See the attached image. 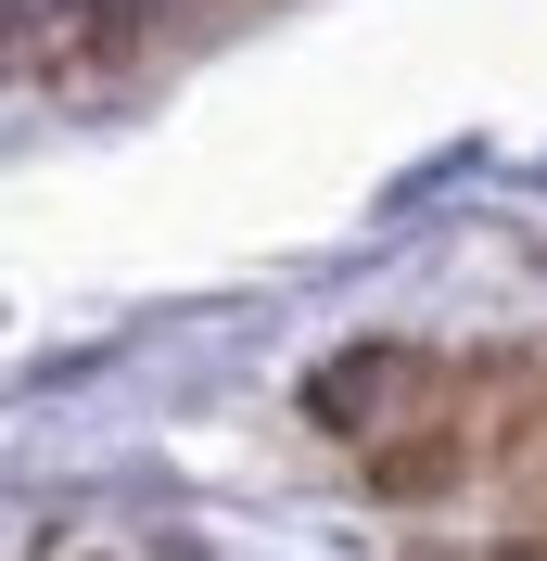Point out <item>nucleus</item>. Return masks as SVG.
Listing matches in <instances>:
<instances>
[{"mask_svg":"<svg viewBox=\"0 0 547 561\" xmlns=\"http://www.w3.org/2000/svg\"><path fill=\"white\" fill-rule=\"evenodd\" d=\"M497 383L510 357H458V345H408L370 332L306 383V421L331 434V459L382 511H445L484 485V434H497Z\"/></svg>","mask_w":547,"mask_h":561,"instance_id":"f257e3e1","label":"nucleus"},{"mask_svg":"<svg viewBox=\"0 0 547 561\" xmlns=\"http://www.w3.org/2000/svg\"><path fill=\"white\" fill-rule=\"evenodd\" d=\"M38 561H178V549H166V536H140V524H51Z\"/></svg>","mask_w":547,"mask_h":561,"instance_id":"f03ea898","label":"nucleus"}]
</instances>
